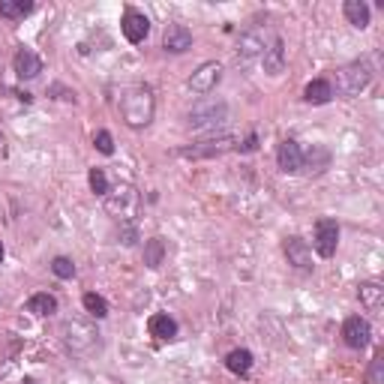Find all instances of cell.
<instances>
[{
  "label": "cell",
  "mask_w": 384,
  "mask_h": 384,
  "mask_svg": "<svg viewBox=\"0 0 384 384\" xmlns=\"http://www.w3.org/2000/svg\"><path fill=\"white\" fill-rule=\"evenodd\" d=\"M156 115V96L147 84H133L120 94V117L129 129H145Z\"/></svg>",
  "instance_id": "6da1fadb"
},
{
  "label": "cell",
  "mask_w": 384,
  "mask_h": 384,
  "mask_svg": "<svg viewBox=\"0 0 384 384\" xmlns=\"http://www.w3.org/2000/svg\"><path fill=\"white\" fill-rule=\"evenodd\" d=\"M60 339L78 357H90L99 348V330L84 318H64L60 321Z\"/></svg>",
  "instance_id": "7a4b0ae2"
},
{
  "label": "cell",
  "mask_w": 384,
  "mask_h": 384,
  "mask_svg": "<svg viewBox=\"0 0 384 384\" xmlns=\"http://www.w3.org/2000/svg\"><path fill=\"white\" fill-rule=\"evenodd\" d=\"M105 214L117 222H135L141 214V195L133 184H117L105 195Z\"/></svg>",
  "instance_id": "3957f363"
},
{
  "label": "cell",
  "mask_w": 384,
  "mask_h": 384,
  "mask_svg": "<svg viewBox=\"0 0 384 384\" xmlns=\"http://www.w3.org/2000/svg\"><path fill=\"white\" fill-rule=\"evenodd\" d=\"M372 82V69L367 60H355V64H346L342 69H337V90L333 94L339 96H360L363 90Z\"/></svg>",
  "instance_id": "277c9868"
},
{
  "label": "cell",
  "mask_w": 384,
  "mask_h": 384,
  "mask_svg": "<svg viewBox=\"0 0 384 384\" xmlns=\"http://www.w3.org/2000/svg\"><path fill=\"white\" fill-rule=\"evenodd\" d=\"M237 147V138L231 133H216V135H207V138H198L192 141V145L180 147L177 154L184 159H214V156H222L228 154V150Z\"/></svg>",
  "instance_id": "5b68a950"
},
{
  "label": "cell",
  "mask_w": 384,
  "mask_h": 384,
  "mask_svg": "<svg viewBox=\"0 0 384 384\" xmlns=\"http://www.w3.org/2000/svg\"><path fill=\"white\" fill-rule=\"evenodd\" d=\"M228 117V105L222 99H201L186 111V126L192 129H210V126H219L226 124Z\"/></svg>",
  "instance_id": "8992f818"
},
{
  "label": "cell",
  "mask_w": 384,
  "mask_h": 384,
  "mask_svg": "<svg viewBox=\"0 0 384 384\" xmlns=\"http://www.w3.org/2000/svg\"><path fill=\"white\" fill-rule=\"evenodd\" d=\"M339 246V222L337 219H318L316 222V252L321 258H333Z\"/></svg>",
  "instance_id": "52a82bcc"
},
{
  "label": "cell",
  "mask_w": 384,
  "mask_h": 384,
  "mask_svg": "<svg viewBox=\"0 0 384 384\" xmlns=\"http://www.w3.org/2000/svg\"><path fill=\"white\" fill-rule=\"evenodd\" d=\"M219 82H222V66L216 60H207L189 75V90L192 94H210V90H216Z\"/></svg>",
  "instance_id": "ba28073f"
},
{
  "label": "cell",
  "mask_w": 384,
  "mask_h": 384,
  "mask_svg": "<svg viewBox=\"0 0 384 384\" xmlns=\"http://www.w3.org/2000/svg\"><path fill=\"white\" fill-rule=\"evenodd\" d=\"M369 337H372V327H369V321L363 318V316L346 318V325H342V339H346L348 348L363 351V348L369 346Z\"/></svg>",
  "instance_id": "9c48e42d"
},
{
  "label": "cell",
  "mask_w": 384,
  "mask_h": 384,
  "mask_svg": "<svg viewBox=\"0 0 384 384\" xmlns=\"http://www.w3.org/2000/svg\"><path fill=\"white\" fill-rule=\"evenodd\" d=\"M120 30H124V36L129 39V43L138 45V43H145L147 34H150V18L129 6L124 13V18H120Z\"/></svg>",
  "instance_id": "30bf717a"
},
{
  "label": "cell",
  "mask_w": 384,
  "mask_h": 384,
  "mask_svg": "<svg viewBox=\"0 0 384 384\" xmlns=\"http://www.w3.org/2000/svg\"><path fill=\"white\" fill-rule=\"evenodd\" d=\"M265 48H267V34H261V30H249V34H244V36H240V43H237V64L249 66L252 60H261Z\"/></svg>",
  "instance_id": "8fae6325"
},
{
  "label": "cell",
  "mask_w": 384,
  "mask_h": 384,
  "mask_svg": "<svg viewBox=\"0 0 384 384\" xmlns=\"http://www.w3.org/2000/svg\"><path fill=\"white\" fill-rule=\"evenodd\" d=\"M276 163L286 175H297V171H303V150H300V145L295 138H286L276 147Z\"/></svg>",
  "instance_id": "7c38bea8"
},
{
  "label": "cell",
  "mask_w": 384,
  "mask_h": 384,
  "mask_svg": "<svg viewBox=\"0 0 384 384\" xmlns=\"http://www.w3.org/2000/svg\"><path fill=\"white\" fill-rule=\"evenodd\" d=\"M163 48L171 54H184L192 48V30L186 24H165L163 34Z\"/></svg>",
  "instance_id": "4fadbf2b"
},
{
  "label": "cell",
  "mask_w": 384,
  "mask_h": 384,
  "mask_svg": "<svg viewBox=\"0 0 384 384\" xmlns=\"http://www.w3.org/2000/svg\"><path fill=\"white\" fill-rule=\"evenodd\" d=\"M282 249H286V258L288 265H295L297 270H312V249L303 237H286V244H282Z\"/></svg>",
  "instance_id": "5bb4252c"
},
{
  "label": "cell",
  "mask_w": 384,
  "mask_h": 384,
  "mask_svg": "<svg viewBox=\"0 0 384 384\" xmlns=\"http://www.w3.org/2000/svg\"><path fill=\"white\" fill-rule=\"evenodd\" d=\"M13 66H15V75L22 78V82H30V78H36L43 73V60H39L36 52H30V48H18L15 57H13Z\"/></svg>",
  "instance_id": "9a60e30c"
},
{
  "label": "cell",
  "mask_w": 384,
  "mask_h": 384,
  "mask_svg": "<svg viewBox=\"0 0 384 384\" xmlns=\"http://www.w3.org/2000/svg\"><path fill=\"white\" fill-rule=\"evenodd\" d=\"M261 66H265L267 75H279L286 69V43L279 36H270L265 54H261Z\"/></svg>",
  "instance_id": "2e32d148"
},
{
  "label": "cell",
  "mask_w": 384,
  "mask_h": 384,
  "mask_svg": "<svg viewBox=\"0 0 384 384\" xmlns=\"http://www.w3.org/2000/svg\"><path fill=\"white\" fill-rule=\"evenodd\" d=\"M333 96L337 94H333V84L327 82V78H316V82H309L307 87H303V99H307L309 105H327Z\"/></svg>",
  "instance_id": "e0dca14e"
},
{
  "label": "cell",
  "mask_w": 384,
  "mask_h": 384,
  "mask_svg": "<svg viewBox=\"0 0 384 384\" xmlns=\"http://www.w3.org/2000/svg\"><path fill=\"white\" fill-rule=\"evenodd\" d=\"M147 330H150V337H156V339H175L177 337V321L171 318L168 312H156V316H150Z\"/></svg>",
  "instance_id": "ac0fdd59"
},
{
  "label": "cell",
  "mask_w": 384,
  "mask_h": 384,
  "mask_svg": "<svg viewBox=\"0 0 384 384\" xmlns=\"http://www.w3.org/2000/svg\"><path fill=\"white\" fill-rule=\"evenodd\" d=\"M357 297H360V303L369 312H376V309H381V303H384V286H381V282H376V279L360 282V286H357Z\"/></svg>",
  "instance_id": "d6986e66"
},
{
  "label": "cell",
  "mask_w": 384,
  "mask_h": 384,
  "mask_svg": "<svg viewBox=\"0 0 384 384\" xmlns=\"http://www.w3.org/2000/svg\"><path fill=\"white\" fill-rule=\"evenodd\" d=\"M342 13H346L351 27H360L363 30V27L369 24V6L363 3V0H346V3H342Z\"/></svg>",
  "instance_id": "ffe728a7"
},
{
  "label": "cell",
  "mask_w": 384,
  "mask_h": 384,
  "mask_svg": "<svg viewBox=\"0 0 384 384\" xmlns=\"http://www.w3.org/2000/svg\"><path fill=\"white\" fill-rule=\"evenodd\" d=\"M330 165V150L325 145H312L307 154H303V168H309V171H325Z\"/></svg>",
  "instance_id": "44dd1931"
},
{
  "label": "cell",
  "mask_w": 384,
  "mask_h": 384,
  "mask_svg": "<svg viewBox=\"0 0 384 384\" xmlns=\"http://www.w3.org/2000/svg\"><path fill=\"white\" fill-rule=\"evenodd\" d=\"M27 312H34V316H54L57 312V297L48 295V291H39V295H34L27 300Z\"/></svg>",
  "instance_id": "7402d4cb"
},
{
  "label": "cell",
  "mask_w": 384,
  "mask_h": 384,
  "mask_svg": "<svg viewBox=\"0 0 384 384\" xmlns=\"http://www.w3.org/2000/svg\"><path fill=\"white\" fill-rule=\"evenodd\" d=\"M165 261V240L163 237H150L145 240V265L150 270H156Z\"/></svg>",
  "instance_id": "603a6c76"
},
{
  "label": "cell",
  "mask_w": 384,
  "mask_h": 384,
  "mask_svg": "<svg viewBox=\"0 0 384 384\" xmlns=\"http://www.w3.org/2000/svg\"><path fill=\"white\" fill-rule=\"evenodd\" d=\"M226 367H228V372H235V376H246V372L252 369V351L235 348V351H231V355L226 357Z\"/></svg>",
  "instance_id": "cb8c5ba5"
},
{
  "label": "cell",
  "mask_w": 384,
  "mask_h": 384,
  "mask_svg": "<svg viewBox=\"0 0 384 384\" xmlns=\"http://www.w3.org/2000/svg\"><path fill=\"white\" fill-rule=\"evenodd\" d=\"M34 13L30 0H0V18H24Z\"/></svg>",
  "instance_id": "d4e9b609"
},
{
  "label": "cell",
  "mask_w": 384,
  "mask_h": 384,
  "mask_svg": "<svg viewBox=\"0 0 384 384\" xmlns=\"http://www.w3.org/2000/svg\"><path fill=\"white\" fill-rule=\"evenodd\" d=\"M82 307L87 316H94V318H105L108 316V303L103 295H96V291H87V295L82 297Z\"/></svg>",
  "instance_id": "484cf974"
},
{
  "label": "cell",
  "mask_w": 384,
  "mask_h": 384,
  "mask_svg": "<svg viewBox=\"0 0 384 384\" xmlns=\"http://www.w3.org/2000/svg\"><path fill=\"white\" fill-rule=\"evenodd\" d=\"M87 184L90 189L96 192V195H108V177H105V171L103 168H90V175H87Z\"/></svg>",
  "instance_id": "4316f807"
},
{
  "label": "cell",
  "mask_w": 384,
  "mask_h": 384,
  "mask_svg": "<svg viewBox=\"0 0 384 384\" xmlns=\"http://www.w3.org/2000/svg\"><path fill=\"white\" fill-rule=\"evenodd\" d=\"M52 270H54V276H60V279H73L75 276V265H73V258H66V256H57L52 261Z\"/></svg>",
  "instance_id": "83f0119b"
},
{
  "label": "cell",
  "mask_w": 384,
  "mask_h": 384,
  "mask_svg": "<svg viewBox=\"0 0 384 384\" xmlns=\"http://www.w3.org/2000/svg\"><path fill=\"white\" fill-rule=\"evenodd\" d=\"M117 244H124V246H135V244H138V228H135V222H120Z\"/></svg>",
  "instance_id": "f1b7e54d"
},
{
  "label": "cell",
  "mask_w": 384,
  "mask_h": 384,
  "mask_svg": "<svg viewBox=\"0 0 384 384\" xmlns=\"http://www.w3.org/2000/svg\"><path fill=\"white\" fill-rule=\"evenodd\" d=\"M94 147L99 150V154H105V156L115 154V138H111L108 129H99V133L94 135Z\"/></svg>",
  "instance_id": "f546056e"
},
{
  "label": "cell",
  "mask_w": 384,
  "mask_h": 384,
  "mask_svg": "<svg viewBox=\"0 0 384 384\" xmlns=\"http://www.w3.org/2000/svg\"><path fill=\"white\" fill-rule=\"evenodd\" d=\"M381 369H384V355L378 351V355L372 357V367H369V376H367V381H369V384H381Z\"/></svg>",
  "instance_id": "4dcf8cb0"
},
{
  "label": "cell",
  "mask_w": 384,
  "mask_h": 384,
  "mask_svg": "<svg viewBox=\"0 0 384 384\" xmlns=\"http://www.w3.org/2000/svg\"><path fill=\"white\" fill-rule=\"evenodd\" d=\"M237 150H240V154H252V150H258V135L249 133L244 145H237Z\"/></svg>",
  "instance_id": "1f68e13d"
},
{
  "label": "cell",
  "mask_w": 384,
  "mask_h": 384,
  "mask_svg": "<svg viewBox=\"0 0 384 384\" xmlns=\"http://www.w3.org/2000/svg\"><path fill=\"white\" fill-rule=\"evenodd\" d=\"M3 256H6V249H3V244H0V261H3Z\"/></svg>",
  "instance_id": "d6a6232c"
}]
</instances>
